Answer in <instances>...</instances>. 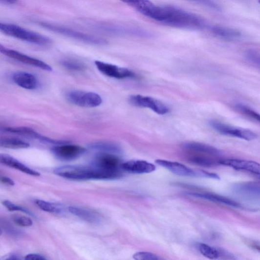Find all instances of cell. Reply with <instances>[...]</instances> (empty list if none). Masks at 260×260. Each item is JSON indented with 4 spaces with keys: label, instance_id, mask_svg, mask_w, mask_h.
Returning <instances> with one entry per match:
<instances>
[{
    "label": "cell",
    "instance_id": "6da1fadb",
    "mask_svg": "<svg viewBox=\"0 0 260 260\" xmlns=\"http://www.w3.org/2000/svg\"><path fill=\"white\" fill-rule=\"evenodd\" d=\"M142 15L171 27L190 30L202 28L204 23L196 15L173 6H159L146 0L125 1Z\"/></svg>",
    "mask_w": 260,
    "mask_h": 260
},
{
    "label": "cell",
    "instance_id": "7a4b0ae2",
    "mask_svg": "<svg viewBox=\"0 0 260 260\" xmlns=\"http://www.w3.org/2000/svg\"><path fill=\"white\" fill-rule=\"evenodd\" d=\"M54 173L61 177L72 180L113 179L122 176V172H110L90 165L64 166L58 167Z\"/></svg>",
    "mask_w": 260,
    "mask_h": 260
},
{
    "label": "cell",
    "instance_id": "3957f363",
    "mask_svg": "<svg viewBox=\"0 0 260 260\" xmlns=\"http://www.w3.org/2000/svg\"><path fill=\"white\" fill-rule=\"evenodd\" d=\"M188 161L202 167H211L219 164V152L209 145L199 142H187L183 146Z\"/></svg>",
    "mask_w": 260,
    "mask_h": 260
},
{
    "label": "cell",
    "instance_id": "277c9868",
    "mask_svg": "<svg viewBox=\"0 0 260 260\" xmlns=\"http://www.w3.org/2000/svg\"><path fill=\"white\" fill-rule=\"evenodd\" d=\"M0 32L19 40L39 45H46L51 43L48 38L14 24L0 22Z\"/></svg>",
    "mask_w": 260,
    "mask_h": 260
},
{
    "label": "cell",
    "instance_id": "5b68a950",
    "mask_svg": "<svg viewBox=\"0 0 260 260\" xmlns=\"http://www.w3.org/2000/svg\"><path fill=\"white\" fill-rule=\"evenodd\" d=\"M155 163L165 168L174 174L184 177H201L219 179V176L215 174L203 171H195L180 163L165 160H157Z\"/></svg>",
    "mask_w": 260,
    "mask_h": 260
},
{
    "label": "cell",
    "instance_id": "8992f818",
    "mask_svg": "<svg viewBox=\"0 0 260 260\" xmlns=\"http://www.w3.org/2000/svg\"><path fill=\"white\" fill-rule=\"evenodd\" d=\"M42 25L50 31L90 44L105 45L107 43V42L102 38L86 34L72 29L62 27V26L48 23H42Z\"/></svg>",
    "mask_w": 260,
    "mask_h": 260
},
{
    "label": "cell",
    "instance_id": "52a82bcc",
    "mask_svg": "<svg viewBox=\"0 0 260 260\" xmlns=\"http://www.w3.org/2000/svg\"><path fill=\"white\" fill-rule=\"evenodd\" d=\"M66 98L73 105L83 108H96L102 103V99L98 94L79 90L69 91L66 94Z\"/></svg>",
    "mask_w": 260,
    "mask_h": 260
},
{
    "label": "cell",
    "instance_id": "ba28073f",
    "mask_svg": "<svg viewBox=\"0 0 260 260\" xmlns=\"http://www.w3.org/2000/svg\"><path fill=\"white\" fill-rule=\"evenodd\" d=\"M210 125L217 131L223 135L237 137L247 141L253 140L258 137V135L250 130L233 127L218 121H211Z\"/></svg>",
    "mask_w": 260,
    "mask_h": 260
},
{
    "label": "cell",
    "instance_id": "9c48e42d",
    "mask_svg": "<svg viewBox=\"0 0 260 260\" xmlns=\"http://www.w3.org/2000/svg\"><path fill=\"white\" fill-rule=\"evenodd\" d=\"M129 101L134 106L149 108L158 114L164 115L170 111L164 103L151 97L140 95H132L130 97Z\"/></svg>",
    "mask_w": 260,
    "mask_h": 260
},
{
    "label": "cell",
    "instance_id": "30bf717a",
    "mask_svg": "<svg viewBox=\"0 0 260 260\" xmlns=\"http://www.w3.org/2000/svg\"><path fill=\"white\" fill-rule=\"evenodd\" d=\"M95 64L98 70L103 74L114 79L122 80L136 79L137 75L131 70L127 68H122L105 62L96 61Z\"/></svg>",
    "mask_w": 260,
    "mask_h": 260
},
{
    "label": "cell",
    "instance_id": "8fae6325",
    "mask_svg": "<svg viewBox=\"0 0 260 260\" xmlns=\"http://www.w3.org/2000/svg\"><path fill=\"white\" fill-rule=\"evenodd\" d=\"M51 151L58 159L68 161L79 158L86 152V150L79 146L67 144L54 147Z\"/></svg>",
    "mask_w": 260,
    "mask_h": 260
},
{
    "label": "cell",
    "instance_id": "7c38bea8",
    "mask_svg": "<svg viewBox=\"0 0 260 260\" xmlns=\"http://www.w3.org/2000/svg\"><path fill=\"white\" fill-rule=\"evenodd\" d=\"M122 164L118 157L112 154L105 152L97 154L91 164L102 170L110 172H121Z\"/></svg>",
    "mask_w": 260,
    "mask_h": 260
},
{
    "label": "cell",
    "instance_id": "4fadbf2b",
    "mask_svg": "<svg viewBox=\"0 0 260 260\" xmlns=\"http://www.w3.org/2000/svg\"><path fill=\"white\" fill-rule=\"evenodd\" d=\"M1 54L24 64L31 65V66L40 68L46 71H51L53 70L51 67L43 61L24 55L14 50L5 47L1 52Z\"/></svg>",
    "mask_w": 260,
    "mask_h": 260
},
{
    "label": "cell",
    "instance_id": "5bb4252c",
    "mask_svg": "<svg viewBox=\"0 0 260 260\" xmlns=\"http://www.w3.org/2000/svg\"><path fill=\"white\" fill-rule=\"evenodd\" d=\"M219 164L228 166L236 170L244 171L259 175L260 174V164L257 162L239 160L225 159L221 160Z\"/></svg>",
    "mask_w": 260,
    "mask_h": 260
},
{
    "label": "cell",
    "instance_id": "9a60e30c",
    "mask_svg": "<svg viewBox=\"0 0 260 260\" xmlns=\"http://www.w3.org/2000/svg\"><path fill=\"white\" fill-rule=\"evenodd\" d=\"M121 168L127 172L136 174L149 173L155 170L153 164L143 160L128 161L123 163Z\"/></svg>",
    "mask_w": 260,
    "mask_h": 260
},
{
    "label": "cell",
    "instance_id": "2e32d148",
    "mask_svg": "<svg viewBox=\"0 0 260 260\" xmlns=\"http://www.w3.org/2000/svg\"><path fill=\"white\" fill-rule=\"evenodd\" d=\"M12 78L16 85L25 89L33 90L39 86L37 78L31 73L18 71L13 74Z\"/></svg>",
    "mask_w": 260,
    "mask_h": 260
},
{
    "label": "cell",
    "instance_id": "e0dca14e",
    "mask_svg": "<svg viewBox=\"0 0 260 260\" xmlns=\"http://www.w3.org/2000/svg\"><path fill=\"white\" fill-rule=\"evenodd\" d=\"M0 164L14 168L16 170L31 176H39L41 175L40 173L32 170L31 168L8 154L0 153Z\"/></svg>",
    "mask_w": 260,
    "mask_h": 260
},
{
    "label": "cell",
    "instance_id": "ac0fdd59",
    "mask_svg": "<svg viewBox=\"0 0 260 260\" xmlns=\"http://www.w3.org/2000/svg\"><path fill=\"white\" fill-rule=\"evenodd\" d=\"M3 130L4 131L10 133L40 140L44 142L49 143V144L55 145L56 142V140L42 136L35 131L33 129L28 127H6L4 128Z\"/></svg>",
    "mask_w": 260,
    "mask_h": 260
},
{
    "label": "cell",
    "instance_id": "d6986e66",
    "mask_svg": "<svg viewBox=\"0 0 260 260\" xmlns=\"http://www.w3.org/2000/svg\"><path fill=\"white\" fill-rule=\"evenodd\" d=\"M235 192L246 198H257L260 196V184L257 182H246L234 187Z\"/></svg>",
    "mask_w": 260,
    "mask_h": 260
},
{
    "label": "cell",
    "instance_id": "ffe728a7",
    "mask_svg": "<svg viewBox=\"0 0 260 260\" xmlns=\"http://www.w3.org/2000/svg\"><path fill=\"white\" fill-rule=\"evenodd\" d=\"M190 196L218 203L225 204L234 207L240 208L241 205L238 202L220 195L209 193H189Z\"/></svg>",
    "mask_w": 260,
    "mask_h": 260
},
{
    "label": "cell",
    "instance_id": "44dd1931",
    "mask_svg": "<svg viewBox=\"0 0 260 260\" xmlns=\"http://www.w3.org/2000/svg\"><path fill=\"white\" fill-rule=\"evenodd\" d=\"M210 30L214 35L225 41L238 40L241 36L240 32L238 31L222 26L213 25L211 27Z\"/></svg>",
    "mask_w": 260,
    "mask_h": 260
},
{
    "label": "cell",
    "instance_id": "7402d4cb",
    "mask_svg": "<svg viewBox=\"0 0 260 260\" xmlns=\"http://www.w3.org/2000/svg\"><path fill=\"white\" fill-rule=\"evenodd\" d=\"M30 147L28 143L20 139L12 137H0V148L9 149H22Z\"/></svg>",
    "mask_w": 260,
    "mask_h": 260
},
{
    "label": "cell",
    "instance_id": "603a6c76",
    "mask_svg": "<svg viewBox=\"0 0 260 260\" xmlns=\"http://www.w3.org/2000/svg\"><path fill=\"white\" fill-rule=\"evenodd\" d=\"M70 213L90 223H95L99 220L98 216L93 212L81 209V208L70 206L68 208Z\"/></svg>",
    "mask_w": 260,
    "mask_h": 260
},
{
    "label": "cell",
    "instance_id": "cb8c5ba5",
    "mask_svg": "<svg viewBox=\"0 0 260 260\" xmlns=\"http://www.w3.org/2000/svg\"><path fill=\"white\" fill-rule=\"evenodd\" d=\"M90 148L105 153H116L121 151L120 148L115 144L109 142H99L90 145Z\"/></svg>",
    "mask_w": 260,
    "mask_h": 260
},
{
    "label": "cell",
    "instance_id": "d4e9b609",
    "mask_svg": "<svg viewBox=\"0 0 260 260\" xmlns=\"http://www.w3.org/2000/svg\"><path fill=\"white\" fill-rule=\"evenodd\" d=\"M35 202L40 209L45 212L58 214L62 211L61 206L55 203L39 199L35 200Z\"/></svg>",
    "mask_w": 260,
    "mask_h": 260
},
{
    "label": "cell",
    "instance_id": "484cf974",
    "mask_svg": "<svg viewBox=\"0 0 260 260\" xmlns=\"http://www.w3.org/2000/svg\"><path fill=\"white\" fill-rule=\"evenodd\" d=\"M198 248L200 253L203 256L210 260H216L220 256L218 250L206 244L200 243Z\"/></svg>",
    "mask_w": 260,
    "mask_h": 260
},
{
    "label": "cell",
    "instance_id": "4316f807",
    "mask_svg": "<svg viewBox=\"0 0 260 260\" xmlns=\"http://www.w3.org/2000/svg\"><path fill=\"white\" fill-rule=\"evenodd\" d=\"M61 64L65 68L72 71H81L86 68L83 63L73 60H64L61 62Z\"/></svg>",
    "mask_w": 260,
    "mask_h": 260
},
{
    "label": "cell",
    "instance_id": "83f0119b",
    "mask_svg": "<svg viewBox=\"0 0 260 260\" xmlns=\"http://www.w3.org/2000/svg\"><path fill=\"white\" fill-rule=\"evenodd\" d=\"M3 204L9 211L21 212L31 216H34L33 214H32L30 211H29L27 209H25V208H23L21 206L16 205L10 201L5 200L3 202Z\"/></svg>",
    "mask_w": 260,
    "mask_h": 260
},
{
    "label": "cell",
    "instance_id": "f1b7e54d",
    "mask_svg": "<svg viewBox=\"0 0 260 260\" xmlns=\"http://www.w3.org/2000/svg\"><path fill=\"white\" fill-rule=\"evenodd\" d=\"M236 108L243 114L250 117V118L256 121H259V114L249 107L241 105V104H238V105L236 106Z\"/></svg>",
    "mask_w": 260,
    "mask_h": 260
},
{
    "label": "cell",
    "instance_id": "f546056e",
    "mask_svg": "<svg viewBox=\"0 0 260 260\" xmlns=\"http://www.w3.org/2000/svg\"><path fill=\"white\" fill-rule=\"evenodd\" d=\"M13 220L17 225L21 227H27L33 225L32 219L27 217L15 216L13 217Z\"/></svg>",
    "mask_w": 260,
    "mask_h": 260
},
{
    "label": "cell",
    "instance_id": "4dcf8cb0",
    "mask_svg": "<svg viewBox=\"0 0 260 260\" xmlns=\"http://www.w3.org/2000/svg\"><path fill=\"white\" fill-rule=\"evenodd\" d=\"M133 257L135 260H160L157 255L152 253L146 252L136 253Z\"/></svg>",
    "mask_w": 260,
    "mask_h": 260
},
{
    "label": "cell",
    "instance_id": "1f68e13d",
    "mask_svg": "<svg viewBox=\"0 0 260 260\" xmlns=\"http://www.w3.org/2000/svg\"><path fill=\"white\" fill-rule=\"evenodd\" d=\"M245 57L249 62L252 64L257 65L259 66L260 65V56L258 52L254 49H249L246 52Z\"/></svg>",
    "mask_w": 260,
    "mask_h": 260
},
{
    "label": "cell",
    "instance_id": "d6a6232c",
    "mask_svg": "<svg viewBox=\"0 0 260 260\" xmlns=\"http://www.w3.org/2000/svg\"><path fill=\"white\" fill-rule=\"evenodd\" d=\"M24 260H46V259L40 255L31 254L26 256Z\"/></svg>",
    "mask_w": 260,
    "mask_h": 260
},
{
    "label": "cell",
    "instance_id": "836d02e7",
    "mask_svg": "<svg viewBox=\"0 0 260 260\" xmlns=\"http://www.w3.org/2000/svg\"><path fill=\"white\" fill-rule=\"evenodd\" d=\"M0 181L4 184L10 186H14L15 185L14 180L5 176H0Z\"/></svg>",
    "mask_w": 260,
    "mask_h": 260
},
{
    "label": "cell",
    "instance_id": "e575fe53",
    "mask_svg": "<svg viewBox=\"0 0 260 260\" xmlns=\"http://www.w3.org/2000/svg\"><path fill=\"white\" fill-rule=\"evenodd\" d=\"M200 3H202L203 5L210 7L214 9H219V7L216 4L211 1H201Z\"/></svg>",
    "mask_w": 260,
    "mask_h": 260
},
{
    "label": "cell",
    "instance_id": "d590c367",
    "mask_svg": "<svg viewBox=\"0 0 260 260\" xmlns=\"http://www.w3.org/2000/svg\"><path fill=\"white\" fill-rule=\"evenodd\" d=\"M0 260H21L20 258L15 255H9L4 258H0Z\"/></svg>",
    "mask_w": 260,
    "mask_h": 260
},
{
    "label": "cell",
    "instance_id": "8d00e7d4",
    "mask_svg": "<svg viewBox=\"0 0 260 260\" xmlns=\"http://www.w3.org/2000/svg\"><path fill=\"white\" fill-rule=\"evenodd\" d=\"M5 48V47L2 44H0V53H1V52Z\"/></svg>",
    "mask_w": 260,
    "mask_h": 260
},
{
    "label": "cell",
    "instance_id": "74e56055",
    "mask_svg": "<svg viewBox=\"0 0 260 260\" xmlns=\"http://www.w3.org/2000/svg\"><path fill=\"white\" fill-rule=\"evenodd\" d=\"M2 234V230L1 228H0V236H1Z\"/></svg>",
    "mask_w": 260,
    "mask_h": 260
}]
</instances>
